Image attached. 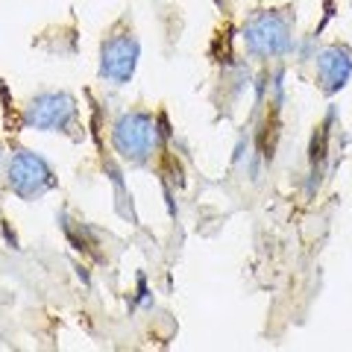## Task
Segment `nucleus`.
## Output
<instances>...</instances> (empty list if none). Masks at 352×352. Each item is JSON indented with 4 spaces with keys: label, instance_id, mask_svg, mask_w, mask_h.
Returning <instances> with one entry per match:
<instances>
[{
    "label": "nucleus",
    "instance_id": "nucleus-1",
    "mask_svg": "<svg viewBox=\"0 0 352 352\" xmlns=\"http://www.w3.org/2000/svg\"><path fill=\"white\" fill-rule=\"evenodd\" d=\"M241 41L250 59L258 62H279L294 56L296 36H294V15L285 9H256L250 12L241 27Z\"/></svg>",
    "mask_w": 352,
    "mask_h": 352
},
{
    "label": "nucleus",
    "instance_id": "nucleus-2",
    "mask_svg": "<svg viewBox=\"0 0 352 352\" xmlns=\"http://www.w3.org/2000/svg\"><path fill=\"white\" fill-rule=\"evenodd\" d=\"M112 150L118 153L120 162L132 164V168H144L153 162V156L159 153L162 144V129H159V118L147 112V109H129L120 112L112 120Z\"/></svg>",
    "mask_w": 352,
    "mask_h": 352
},
{
    "label": "nucleus",
    "instance_id": "nucleus-3",
    "mask_svg": "<svg viewBox=\"0 0 352 352\" xmlns=\"http://www.w3.org/2000/svg\"><path fill=\"white\" fill-rule=\"evenodd\" d=\"M3 182L24 203H36L59 188V176L53 170V164L38 150H30V147H18L15 153L6 156Z\"/></svg>",
    "mask_w": 352,
    "mask_h": 352
},
{
    "label": "nucleus",
    "instance_id": "nucleus-4",
    "mask_svg": "<svg viewBox=\"0 0 352 352\" xmlns=\"http://www.w3.org/2000/svg\"><path fill=\"white\" fill-rule=\"evenodd\" d=\"M80 120V103L65 88H47L21 106V126L30 132H71Z\"/></svg>",
    "mask_w": 352,
    "mask_h": 352
},
{
    "label": "nucleus",
    "instance_id": "nucleus-5",
    "mask_svg": "<svg viewBox=\"0 0 352 352\" xmlns=\"http://www.w3.org/2000/svg\"><path fill=\"white\" fill-rule=\"evenodd\" d=\"M141 62V41L129 27H118L100 41V65H97V74L106 85L124 88L135 80Z\"/></svg>",
    "mask_w": 352,
    "mask_h": 352
},
{
    "label": "nucleus",
    "instance_id": "nucleus-6",
    "mask_svg": "<svg viewBox=\"0 0 352 352\" xmlns=\"http://www.w3.org/2000/svg\"><path fill=\"white\" fill-rule=\"evenodd\" d=\"M349 76H352V53H349L346 44L332 41V44L317 47L314 80H317V88H320L326 97H335L338 91H344Z\"/></svg>",
    "mask_w": 352,
    "mask_h": 352
},
{
    "label": "nucleus",
    "instance_id": "nucleus-7",
    "mask_svg": "<svg viewBox=\"0 0 352 352\" xmlns=\"http://www.w3.org/2000/svg\"><path fill=\"white\" fill-rule=\"evenodd\" d=\"M135 302L141 308H153V296H150V288H147V276L138 273V288H135Z\"/></svg>",
    "mask_w": 352,
    "mask_h": 352
},
{
    "label": "nucleus",
    "instance_id": "nucleus-8",
    "mask_svg": "<svg viewBox=\"0 0 352 352\" xmlns=\"http://www.w3.org/2000/svg\"><path fill=\"white\" fill-rule=\"evenodd\" d=\"M3 164H6V153H3V144H0V170H3Z\"/></svg>",
    "mask_w": 352,
    "mask_h": 352
}]
</instances>
